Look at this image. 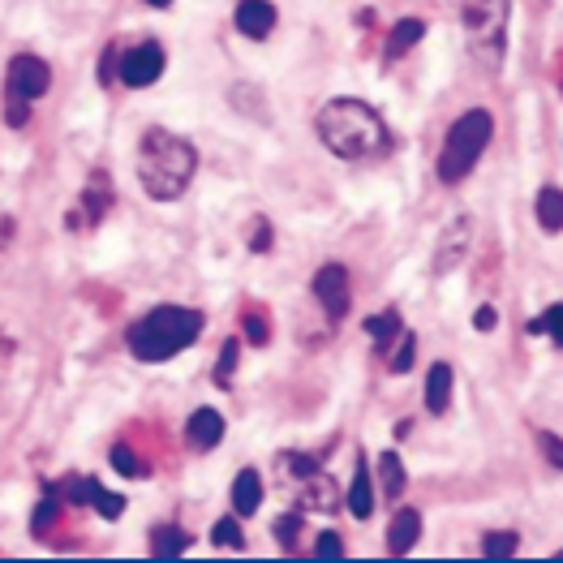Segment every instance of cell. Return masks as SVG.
Wrapping results in <instances>:
<instances>
[{
	"mask_svg": "<svg viewBox=\"0 0 563 563\" xmlns=\"http://www.w3.org/2000/svg\"><path fill=\"white\" fill-rule=\"evenodd\" d=\"M314 129H319L323 147L340 160H379V155L392 151V134H387L383 117L374 112L366 99H331V104L319 108L314 117Z\"/></svg>",
	"mask_w": 563,
	"mask_h": 563,
	"instance_id": "obj_1",
	"label": "cell"
},
{
	"mask_svg": "<svg viewBox=\"0 0 563 563\" xmlns=\"http://www.w3.org/2000/svg\"><path fill=\"white\" fill-rule=\"evenodd\" d=\"M198 172V151L194 142H185L181 134L172 129H147L138 142V181L147 198L155 202H177L185 190H190Z\"/></svg>",
	"mask_w": 563,
	"mask_h": 563,
	"instance_id": "obj_2",
	"label": "cell"
},
{
	"mask_svg": "<svg viewBox=\"0 0 563 563\" xmlns=\"http://www.w3.org/2000/svg\"><path fill=\"white\" fill-rule=\"evenodd\" d=\"M202 310H185V306H160L151 314H142V319L129 327V353L138 357V362H168V357L185 353L190 344L202 336Z\"/></svg>",
	"mask_w": 563,
	"mask_h": 563,
	"instance_id": "obj_3",
	"label": "cell"
},
{
	"mask_svg": "<svg viewBox=\"0 0 563 563\" xmlns=\"http://www.w3.org/2000/svg\"><path fill=\"white\" fill-rule=\"evenodd\" d=\"M495 134V117L486 108H469L443 138V151H439V181L443 185H460L473 172V164L482 160L486 142Z\"/></svg>",
	"mask_w": 563,
	"mask_h": 563,
	"instance_id": "obj_4",
	"label": "cell"
},
{
	"mask_svg": "<svg viewBox=\"0 0 563 563\" xmlns=\"http://www.w3.org/2000/svg\"><path fill=\"white\" fill-rule=\"evenodd\" d=\"M52 86V69L43 56H31V52H18L9 61V74H5V117L13 129H22L26 117H31V104L39 95H48Z\"/></svg>",
	"mask_w": 563,
	"mask_h": 563,
	"instance_id": "obj_5",
	"label": "cell"
},
{
	"mask_svg": "<svg viewBox=\"0 0 563 563\" xmlns=\"http://www.w3.org/2000/svg\"><path fill=\"white\" fill-rule=\"evenodd\" d=\"M512 0H465V31L490 65H499L503 39H508Z\"/></svg>",
	"mask_w": 563,
	"mask_h": 563,
	"instance_id": "obj_6",
	"label": "cell"
},
{
	"mask_svg": "<svg viewBox=\"0 0 563 563\" xmlns=\"http://www.w3.org/2000/svg\"><path fill=\"white\" fill-rule=\"evenodd\" d=\"M314 297H319V306L331 323H340L344 314H349V271H344L340 263H327L314 271Z\"/></svg>",
	"mask_w": 563,
	"mask_h": 563,
	"instance_id": "obj_7",
	"label": "cell"
},
{
	"mask_svg": "<svg viewBox=\"0 0 563 563\" xmlns=\"http://www.w3.org/2000/svg\"><path fill=\"white\" fill-rule=\"evenodd\" d=\"M164 65H168V56L160 43H138V48H129L121 56V82L125 86H151V82H160L164 74Z\"/></svg>",
	"mask_w": 563,
	"mask_h": 563,
	"instance_id": "obj_8",
	"label": "cell"
},
{
	"mask_svg": "<svg viewBox=\"0 0 563 563\" xmlns=\"http://www.w3.org/2000/svg\"><path fill=\"white\" fill-rule=\"evenodd\" d=\"M469 237H473L469 215H456V220L443 228V237H439V245H435V271H439V276H447V271H456L460 263H465Z\"/></svg>",
	"mask_w": 563,
	"mask_h": 563,
	"instance_id": "obj_9",
	"label": "cell"
},
{
	"mask_svg": "<svg viewBox=\"0 0 563 563\" xmlns=\"http://www.w3.org/2000/svg\"><path fill=\"white\" fill-rule=\"evenodd\" d=\"M61 490H65V495L74 499V503H86V508H95L99 516H104V521H117V516L125 512V499L112 495V490H104L95 478H69Z\"/></svg>",
	"mask_w": 563,
	"mask_h": 563,
	"instance_id": "obj_10",
	"label": "cell"
},
{
	"mask_svg": "<svg viewBox=\"0 0 563 563\" xmlns=\"http://www.w3.org/2000/svg\"><path fill=\"white\" fill-rule=\"evenodd\" d=\"M297 495H301V508H310V512H336L340 508V490L323 469L306 473V478L297 482Z\"/></svg>",
	"mask_w": 563,
	"mask_h": 563,
	"instance_id": "obj_11",
	"label": "cell"
},
{
	"mask_svg": "<svg viewBox=\"0 0 563 563\" xmlns=\"http://www.w3.org/2000/svg\"><path fill=\"white\" fill-rule=\"evenodd\" d=\"M276 5L271 0H241L237 5V31L245 39H267L271 31H276Z\"/></svg>",
	"mask_w": 563,
	"mask_h": 563,
	"instance_id": "obj_12",
	"label": "cell"
},
{
	"mask_svg": "<svg viewBox=\"0 0 563 563\" xmlns=\"http://www.w3.org/2000/svg\"><path fill=\"white\" fill-rule=\"evenodd\" d=\"M220 439H224V417L215 409H194L190 422H185V443H190L194 452H211Z\"/></svg>",
	"mask_w": 563,
	"mask_h": 563,
	"instance_id": "obj_13",
	"label": "cell"
},
{
	"mask_svg": "<svg viewBox=\"0 0 563 563\" xmlns=\"http://www.w3.org/2000/svg\"><path fill=\"white\" fill-rule=\"evenodd\" d=\"M417 538H422V512L417 508H400L392 516V525H387V551L392 555H409Z\"/></svg>",
	"mask_w": 563,
	"mask_h": 563,
	"instance_id": "obj_14",
	"label": "cell"
},
{
	"mask_svg": "<svg viewBox=\"0 0 563 563\" xmlns=\"http://www.w3.org/2000/svg\"><path fill=\"white\" fill-rule=\"evenodd\" d=\"M447 404H452V366L435 362L426 374V409L439 417V413H447Z\"/></svg>",
	"mask_w": 563,
	"mask_h": 563,
	"instance_id": "obj_15",
	"label": "cell"
},
{
	"mask_svg": "<svg viewBox=\"0 0 563 563\" xmlns=\"http://www.w3.org/2000/svg\"><path fill=\"white\" fill-rule=\"evenodd\" d=\"M258 503H263V478H258V469H241L237 482H233V508H237V516H254Z\"/></svg>",
	"mask_w": 563,
	"mask_h": 563,
	"instance_id": "obj_16",
	"label": "cell"
},
{
	"mask_svg": "<svg viewBox=\"0 0 563 563\" xmlns=\"http://www.w3.org/2000/svg\"><path fill=\"white\" fill-rule=\"evenodd\" d=\"M349 512L357 516V521H366V516L374 512V486H370V465L366 460H357V473H353V486H349Z\"/></svg>",
	"mask_w": 563,
	"mask_h": 563,
	"instance_id": "obj_17",
	"label": "cell"
},
{
	"mask_svg": "<svg viewBox=\"0 0 563 563\" xmlns=\"http://www.w3.org/2000/svg\"><path fill=\"white\" fill-rule=\"evenodd\" d=\"M190 533H185V529H177V525H160V529H155L151 533V555L155 559H177V555H185V551H190Z\"/></svg>",
	"mask_w": 563,
	"mask_h": 563,
	"instance_id": "obj_18",
	"label": "cell"
},
{
	"mask_svg": "<svg viewBox=\"0 0 563 563\" xmlns=\"http://www.w3.org/2000/svg\"><path fill=\"white\" fill-rule=\"evenodd\" d=\"M422 35H426V22H422V18H404V22H396V26H392V35H387V61H400V56L409 52Z\"/></svg>",
	"mask_w": 563,
	"mask_h": 563,
	"instance_id": "obj_19",
	"label": "cell"
},
{
	"mask_svg": "<svg viewBox=\"0 0 563 563\" xmlns=\"http://www.w3.org/2000/svg\"><path fill=\"white\" fill-rule=\"evenodd\" d=\"M533 211H538V224L546 228V233H563V190L559 185H546Z\"/></svg>",
	"mask_w": 563,
	"mask_h": 563,
	"instance_id": "obj_20",
	"label": "cell"
},
{
	"mask_svg": "<svg viewBox=\"0 0 563 563\" xmlns=\"http://www.w3.org/2000/svg\"><path fill=\"white\" fill-rule=\"evenodd\" d=\"M379 478H383V495L396 503L404 495V465H400L396 452H383L379 456Z\"/></svg>",
	"mask_w": 563,
	"mask_h": 563,
	"instance_id": "obj_21",
	"label": "cell"
},
{
	"mask_svg": "<svg viewBox=\"0 0 563 563\" xmlns=\"http://www.w3.org/2000/svg\"><path fill=\"white\" fill-rule=\"evenodd\" d=\"M366 331H370V340L379 344V349H387V340L400 331V314L396 310H383V314H370L366 319Z\"/></svg>",
	"mask_w": 563,
	"mask_h": 563,
	"instance_id": "obj_22",
	"label": "cell"
},
{
	"mask_svg": "<svg viewBox=\"0 0 563 563\" xmlns=\"http://www.w3.org/2000/svg\"><path fill=\"white\" fill-rule=\"evenodd\" d=\"M108 202H112V194H108V177H104V172H95L91 185H86V215H91V224L108 211Z\"/></svg>",
	"mask_w": 563,
	"mask_h": 563,
	"instance_id": "obj_23",
	"label": "cell"
},
{
	"mask_svg": "<svg viewBox=\"0 0 563 563\" xmlns=\"http://www.w3.org/2000/svg\"><path fill=\"white\" fill-rule=\"evenodd\" d=\"M211 542L224 546V551H241V546H245V533H241V525H237V516H224V521H215Z\"/></svg>",
	"mask_w": 563,
	"mask_h": 563,
	"instance_id": "obj_24",
	"label": "cell"
},
{
	"mask_svg": "<svg viewBox=\"0 0 563 563\" xmlns=\"http://www.w3.org/2000/svg\"><path fill=\"white\" fill-rule=\"evenodd\" d=\"M516 546H521V538H516V533H490V538L482 542V555H486V559H512Z\"/></svg>",
	"mask_w": 563,
	"mask_h": 563,
	"instance_id": "obj_25",
	"label": "cell"
},
{
	"mask_svg": "<svg viewBox=\"0 0 563 563\" xmlns=\"http://www.w3.org/2000/svg\"><path fill=\"white\" fill-rule=\"evenodd\" d=\"M112 465H117V473H125V478H142V460H138V452L134 447H125V443H117L112 447Z\"/></svg>",
	"mask_w": 563,
	"mask_h": 563,
	"instance_id": "obj_26",
	"label": "cell"
},
{
	"mask_svg": "<svg viewBox=\"0 0 563 563\" xmlns=\"http://www.w3.org/2000/svg\"><path fill=\"white\" fill-rule=\"evenodd\" d=\"M529 331H538V336H551L555 344H563V306H551L542 319H533Z\"/></svg>",
	"mask_w": 563,
	"mask_h": 563,
	"instance_id": "obj_27",
	"label": "cell"
},
{
	"mask_svg": "<svg viewBox=\"0 0 563 563\" xmlns=\"http://www.w3.org/2000/svg\"><path fill=\"white\" fill-rule=\"evenodd\" d=\"M413 353H417L413 331H404V327H400V349L392 353V362H387V370H392V374H404V370L413 366Z\"/></svg>",
	"mask_w": 563,
	"mask_h": 563,
	"instance_id": "obj_28",
	"label": "cell"
},
{
	"mask_svg": "<svg viewBox=\"0 0 563 563\" xmlns=\"http://www.w3.org/2000/svg\"><path fill=\"white\" fill-rule=\"evenodd\" d=\"M233 370H237V340H224V349H220V366H215V383L228 387V383H233Z\"/></svg>",
	"mask_w": 563,
	"mask_h": 563,
	"instance_id": "obj_29",
	"label": "cell"
},
{
	"mask_svg": "<svg viewBox=\"0 0 563 563\" xmlns=\"http://www.w3.org/2000/svg\"><path fill=\"white\" fill-rule=\"evenodd\" d=\"M538 447H542V456L551 460V469L563 473V439L555 435V430H542V435H538Z\"/></svg>",
	"mask_w": 563,
	"mask_h": 563,
	"instance_id": "obj_30",
	"label": "cell"
},
{
	"mask_svg": "<svg viewBox=\"0 0 563 563\" xmlns=\"http://www.w3.org/2000/svg\"><path fill=\"white\" fill-rule=\"evenodd\" d=\"M276 533H280V542H284V551H293L297 546V533H301V512H288L276 521Z\"/></svg>",
	"mask_w": 563,
	"mask_h": 563,
	"instance_id": "obj_31",
	"label": "cell"
},
{
	"mask_svg": "<svg viewBox=\"0 0 563 563\" xmlns=\"http://www.w3.org/2000/svg\"><path fill=\"white\" fill-rule=\"evenodd\" d=\"M245 340H250V344H267V340H271V327H267V319H258L254 310L245 314Z\"/></svg>",
	"mask_w": 563,
	"mask_h": 563,
	"instance_id": "obj_32",
	"label": "cell"
},
{
	"mask_svg": "<svg viewBox=\"0 0 563 563\" xmlns=\"http://www.w3.org/2000/svg\"><path fill=\"white\" fill-rule=\"evenodd\" d=\"M314 555H319V559H340V555H344L340 533H319V546H314Z\"/></svg>",
	"mask_w": 563,
	"mask_h": 563,
	"instance_id": "obj_33",
	"label": "cell"
},
{
	"mask_svg": "<svg viewBox=\"0 0 563 563\" xmlns=\"http://www.w3.org/2000/svg\"><path fill=\"white\" fill-rule=\"evenodd\" d=\"M56 512H61V503H56V499L48 495V499L39 503V512H35V533H48V525H52V516H56Z\"/></svg>",
	"mask_w": 563,
	"mask_h": 563,
	"instance_id": "obj_34",
	"label": "cell"
},
{
	"mask_svg": "<svg viewBox=\"0 0 563 563\" xmlns=\"http://www.w3.org/2000/svg\"><path fill=\"white\" fill-rule=\"evenodd\" d=\"M267 245H271V224L258 220V224H254V237H250V250L258 254V250H267Z\"/></svg>",
	"mask_w": 563,
	"mask_h": 563,
	"instance_id": "obj_35",
	"label": "cell"
},
{
	"mask_svg": "<svg viewBox=\"0 0 563 563\" xmlns=\"http://www.w3.org/2000/svg\"><path fill=\"white\" fill-rule=\"evenodd\" d=\"M473 327H478V331H490V327H495V310L482 306L478 314H473Z\"/></svg>",
	"mask_w": 563,
	"mask_h": 563,
	"instance_id": "obj_36",
	"label": "cell"
},
{
	"mask_svg": "<svg viewBox=\"0 0 563 563\" xmlns=\"http://www.w3.org/2000/svg\"><path fill=\"white\" fill-rule=\"evenodd\" d=\"M147 5H155V9H168V5H172V0H147Z\"/></svg>",
	"mask_w": 563,
	"mask_h": 563,
	"instance_id": "obj_37",
	"label": "cell"
}]
</instances>
